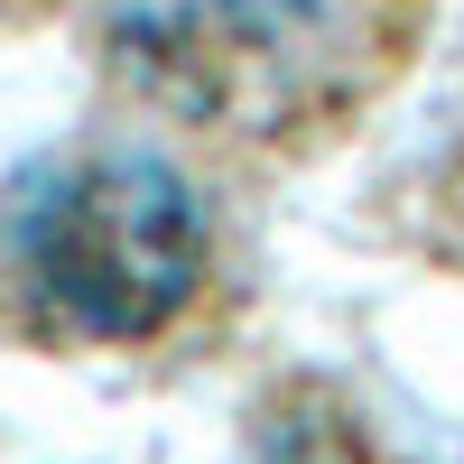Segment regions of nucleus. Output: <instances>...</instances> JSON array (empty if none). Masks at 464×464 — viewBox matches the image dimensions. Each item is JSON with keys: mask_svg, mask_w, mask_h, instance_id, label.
<instances>
[{"mask_svg": "<svg viewBox=\"0 0 464 464\" xmlns=\"http://www.w3.org/2000/svg\"><path fill=\"white\" fill-rule=\"evenodd\" d=\"M437 0H93V56L140 111L251 159H306L409 74Z\"/></svg>", "mask_w": 464, "mask_h": 464, "instance_id": "obj_1", "label": "nucleus"}, {"mask_svg": "<svg viewBox=\"0 0 464 464\" xmlns=\"http://www.w3.org/2000/svg\"><path fill=\"white\" fill-rule=\"evenodd\" d=\"M214 214L159 149L84 140L0 186V334L37 353L159 343L214 297Z\"/></svg>", "mask_w": 464, "mask_h": 464, "instance_id": "obj_2", "label": "nucleus"}]
</instances>
